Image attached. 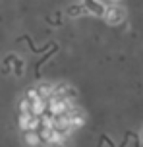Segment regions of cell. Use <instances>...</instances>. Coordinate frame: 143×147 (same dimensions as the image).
<instances>
[{
    "instance_id": "cell-1",
    "label": "cell",
    "mask_w": 143,
    "mask_h": 147,
    "mask_svg": "<svg viewBox=\"0 0 143 147\" xmlns=\"http://www.w3.org/2000/svg\"><path fill=\"white\" fill-rule=\"evenodd\" d=\"M103 18H105V22L108 23V25H120V23L126 20V10L122 6H118V4H112V6L105 8Z\"/></svg>"
},
{
    "instance_id": "cell-2",
    "label": "cell",
    "mask_w": 143,
    "mask_h": 147,
    "mask_svg": "<svg viewBox=\"0 0 143 147\" xmlns=\"http://www.w3.org/2000/svg\"><path fill=\"white\" fill-rule=\"evenodd\" d=\"M83 6L89 14H95V16H103L105 14V6L99 2V0H83Z\"/></svg>"
},
{
    "instance_id": "cell-3",
    "label": "cell",
    "mask_w": 143,
    "mask_h": 147,
    "mask_svg": "<svg viewBox=\"0 0 143 147\" xmlns=\"http://www.w3.org/2000/svg\"><path fill=\"white\" fill-rule=\"evenodd\" d=\"M6 62L14 64V74H15V76H21V74H23V60H21V58H15V56H8Z\"/></svg>"
},
{
    "instance_id": "cell-4",
    "label": "cell",
    "mask_w": 143,
    "mask_h": 147,
    "mask_svg": "<svg viewBox=\"0 0 143 147\" xmlns=\"http://www.w3.org/2000/svg\"><path fill=\"white\" fill-rule=\"evenodd\" d=\"M25 141H27L29 145H37V143H41L39 132L37 130H25Z\"/></svg>"
},
{
    "instance_id": "cell-5",
    "label": "cell",
    "mask_w": 143,
    "mask_h": 147,
    "mask_svg": "<svg viewBox=\"0 0 143 147\" xmlns=\"http://www.w3.org/2000/svg\"><path fill=\"white\" fill-rule=\"evenodd\" d=\"M81 14H87V10H85V6H70L68 8V16H72V18H75V16H81Z\"/></svg>"
},
{
    "instance_id": "cell-6",
    "label": "cell",
    "mask_w": 143,
    "mask_h": 147,
    "mask_svg": "<svg viewBox=\"0 0 143 147\" xmlns=\"http://www.w3.org/2000/svg\"><path fill=\"white\" fill-rule=\"evenodd\" d=\"M141 141H143V132H141Z\"/></svg>"
},
{
    "instance_id": "cell-7",
    "label": "cell",
    "mask_w": 143,
    "mask_h": 147,
    "mask_svg": "<svg viewBox=\"0 0 143 147\" xmlns=\"http://www.w3.org/2000/svg\"><path fill=\"white\" fill-rule=\"evenodd\" d=\"M112 2H120V0H112Z\"/></svg>"
}]
</instances>
